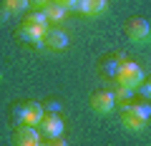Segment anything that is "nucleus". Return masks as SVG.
Instances as JSON below:
<instances>
[{
	"label": "nucleus",
	"instance_id": "obj_9",
	"mask_svg": "<svg viewBox=\"0 0 151 146\" xmlns=\"http://www.w3.org/2000/svg\"><path fill=\"white\" fill-rule=\"evenodd\" d=\"M106 10H108V0H81L78 3V13L83 18H88V20L101 18Z\"/></svg>",
	"mask_w": 151,
	"mask_h": 146
},
{
	"label": "nucleus",
	"instance_id": "obj_20",
	"mask_svg": "<svg viewBox=\"0 0 151 146\" xmlns=\"http://www.w3.org/2000/svg\"><path fill=\"white\" fill-rule=\"evenodd\" d=\"M136 91L141 93V98H144V101H151V81H149V83H141Z\"/></svg>",
	"mask_w": 151,
	"mask_h": 146
},
{
	"label": "nucleus",
	"instance_id": "obj_15",
	"mask_svg": "<svg viewBox=\"0 0 151 146\" xmlns=\"http://www.w3.org/2000/svg\"><path fill=\"white\" fill-rule=\"evenodd\" d=\"M131 108H134L146 124L151 121V101H136V103H131Z\"/></svg>",
	"mask_w": 151,
	"mask_h": 146
},
{
	"label": "nucleus",
	"instance_id": "obj_3",
	"mask_svg": "<svg viewBox=\"0 0 151 146\" xmlns=\"http://www.w3.org/2000/svg\"><path fill=\"white\" fill-rule=\"evenodd\" d=\"M68 45H70L68 33H65L63 28H58V25H50L48 33H45V38H43V48L53 50V53H60V50H65Z\"/></svg>",
	"mask_w": 151,
	"mask_h": 146
},
{
	"label": "nucleus",
	"instance_id": "obj_17",
	"mask_svg": "<svg viewBox=\"0 0 151 146\" xmlns=\"http://www.w3.org/2000/svg\"><path fill=\"white\" fill-rule=\"evenodd\" d=\"M23 114H25V103H18V106H13V121H15L18 126H23Z\"/></svg>",
	"mask_w": 151,
	"mask_h": 146
},
{
	"label": "nucleus",
	"instance_id": "obj_23",
	"mask_svg": "<svg viewBox=\"0 0 151 146\" xmlns=\"http://www.w3.org/2000/svg\"><path fill=\"white\" fill-rule=\"evenodd\" d=\"M10 15H13L10 10H5V8H0V23H5L8 18H10Z\"/></svg>",
	"mask_w": 151,
	"mask_h": 146
},
{
	"label": "nucleus",
	"instance_id": "obj_14",
	"mask_svg": "<svg viewBox=\"0 0 151 146\" xmlns=\"http://www.w3.org/2000/svg\"><path fill=\"white\" fill-rule=\"evenodd\" d=\"M3 8H5V10H10L13 15H15V13H25V10H30L28 0H3Z\"/></svg>",
	"mask_w": 151,
	"mask_h": 146
},
{
	"label": "nucleus",
	"instance_id": "obj_16",
	"mask_svg": "<svg viewBox=\"0 0 151 146\" xmlns=\"http://www.w3.org/2000/svg\"><path fill=\"white\" fill-rule=\"evenodd\" d=\"M134 93H136V91H131V88H126V86H119V88H116V93H113V98H116V103L126 106V103H131Z\"/></svg>",
	"mask_w": 151,
	"mask_h": 146
},
{
	"label": "nucleus",
	"instance_id": "obj_6",
	"mask_svg": "<svg viewBox=\"0 0 151 146\" xmlns=\"http://www.w3.org/2000/svg\"><path fill=\"white\" fill-rule=\"evenodd\" d=\"M13 146H40V131L38 126H18L13 134Z\"/></svg>",
	"mask_w": 151,
	"mask_h": 146
},
{
	"label": "nucleus",
	"instance_id": "obj_7",
	"mask_svg": "<svg viewBox=\"0 0 151 146\" xmlns=\"http://www.w3.org/2000/svg\"><path fill=\"white\" fill-rule=\"evenodd\" d=\"M121 126L131 134H139V131L146 129V121L131 108V103H126V106H121Z\"/></svg>",
	"mask_w": 151,
	"mask_h": 146
},
{
	"label": "nucleus",
	"instance_id": "obj_19",
	"mask_svg": "<svg viewBox=\"0 0 151 146\" xmlns=\"http://www.w3.org/2000/svg\"><path fill=\"white\" fill-rule=\"evenodd\" d=\"M43 108H45V114H50V116H58V111H60V103H58V101H48V103H43Z\"/></svg>",
	"mask_w": 151,
	"mask_h": 146
},
{
	"label": "nucleus",
	"instance_id": "obj_12",
	"mask_svg": "<svg viewBox=\"0 0 151 146\" xmlns=\"http://www.w3.org/2000/svg\"><path fill=\"white\" fill-rule=\"evenodd\" d=\"M124 55H113V58H108V60H103L101 63V70H103V76H108V78H116V73H119V68H121V63H124Z\"/></svg>",
	"mask_w": 151,
	"mask_h": 146
},
{
	"label": "nucleus",
	"instance_id": "obj_13",
	"mask_svg": "<svg viewBox=\"0 0 151 146\" xmlns=\"http://www.w3.org/2000/svg\"><path fill=\"white\" fill-rule=\"evenodd\" d=\"M23 23H28V25H43V28H50V23H48V18H45V13L43 10H30L25 15V20Z\"/></svg>",
	"mask_w": 151,
	"mask_h": 146
},
{
	"label": "nucleus",
	"instance_id": "obj_11",
	"mask_svg": "<svg viewBox=\"0 0 151 146\" xmlns=\"http://www.w3.org/2000/svg\"><path fill=\"white\" fill-rule=\"evenodd\" d=\"M43 13H45V18H48L50 25H58V23H63V20H65V15H68V10L60 5L58 0H53V3H50V5L45 8Z\"/></svg>",
	"mask_w": 151,
	"mask_h": 146
},
{
	"label": "nucleus",
	"instance_id": "obj_18",
	"mask_svg": "<svg viewBox=\"0 0 151 146\" xmlns=\"http://www.w3.org/2000/svg\"><path fill=\"white\" fill-rule=\"evenodd\" d=\"M50 3H53V0H28L30 10H45V8H48Z\"/></svg>",
	"mask_w": 151,
	"mask_h": 146
},
{
	"label": "nucleus",
	"instance_id": "obj_2",
	"mask_svg": "<svg viewBox=\"0 0 151 146\" xmlns=\"http://www.w3.org/2000/svg\"><path fill=\"white\" fill-rule=\"evenodd\" d=\"M126 35L134 45H149L151 43V25L144 18H131L126 25Z\"/></svg>",
	"mask_w": 151,
	"mask_h": 146
},
{
	"label": "nucleus",
	"instance_id": "obj_5",
	"mask_svg": "<svg viewBox=\"0 0 151 146\" xmlns=\"http://www.w3.org/2000/svg\"><path fill=\"white\" fill-rule=\"evenodd\" d=\"M38 131H40V136H45V139H60L63 136V131H65V124H63V119L60 116H50V114H45L43 116V121L38 124Z\"/></svg>",
	"mask_w": 151,
	"mask_h": 146
},
{
	"label": "nucleus",
	"instance_id": "obj_21",
	"mask_svg": "<svg viewBox=\"0 0 151 146\" xmlns=\"http://www.w3.org/2000/svg\"><path fill=\"white\" fill-rule=\"evenodd\" d=\"M58 3L70 13V10H78V3H81V0H58Z\"/></svg>",
	"mask_w": 151,
	"mask_h": 146
},
{
	"label": "nucleus",
	"instance_id": "obj_22",
	"mask_svg": "<svg viewBox=\"0 0 151 146\" xmlns=\"http://www.w3.org/2000/svg\"><path fill=\"white\" fill-rule=\"evenodd\" d=\"M48 146H68V144H65V139L60 136V139H50V141H48Z\"/></svg>",
	"mask_w": 151,
	"mask_h": 146
},
{
	"label": "nucleus",
	"instance_id": "obj_1",
	"mask_svg": "<svg viewBox=\"0 0 151 146\" xmlns=\"http://www.w3.org/2000/svg\"><path fill=\"white\" fill-rule=\"evenodd\" d=\"M116 83L136 91V88L144 83V70H141V65L134 63V60H124L121 68H119V73H116Z\"/></svg>",
	"mask_w": 151,
	"mask_h": 146
},
{
	"label": "nucleus",
	"instance_id": "obj_8",
	"mask_svg": "<svg viewBox=\"0 0 151 146\" xmlns=\"http://www.w3.org/2000/svg\"><path fill=\"white\" fill-rule=\"evenodd\" d=\"M18 33H20V38L28 40L30 45L43 48V38H45V33H48V28H43V25H28V23H23Z\"/></svg>",
	"mask_w": 151,
	"mask_h": 146
},
{
	"label": "nucleus",
	"instance_id": "obj_10",
	"mask_svg": "<svg viewBox=\"0 0 151 146\" xmlns=\"http://www.w3.org/2000/svg\"><path fill=\"white\" fill-rule=\"evenodd\" d=\"M43 116H45L43 103L25 101V114H23V124H25V126H38L40 121H43Z\"/></svg>",
	"mask_w": 151,
	"mask_h": 146
},
{
	"label": "nucleus",
	"instance_id": "obj_4",
	"mask_svg": "<svg viewBox=\"0 0 151 146\" xmlns=\"http://www.w3.org/2000/svg\"><path fill=\"white\" fill-rule=\"evenodd\" d=\"M88 106H91L93 114H98V116H108L113 108H116V98H113L111 91H96V93L91 96V101H88Z\"/></svg>",
	"mask_w": 151,
	"mask_h": 146
}]
</instances>
